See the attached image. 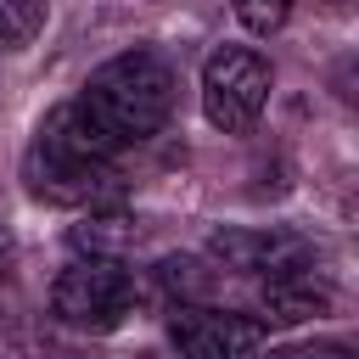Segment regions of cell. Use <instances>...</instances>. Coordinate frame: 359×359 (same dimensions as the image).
<instances>
[{"instance_id":"cell-1","label":"cell","mask_w":359,"mask_h":359,"mask_svg":"<svg viewBox=\"0 0 359 359\" xmlns=\"http://www.w3.org/2000/svg\"><path fill=\"white\" fill-rule=\"evenodd\" d=\"M73 101L90 112V123L112 146H135V140H151L168 123V112H174V67L157 50H123V56L101 62Z\"/></svg>"},{"instance_id":"cell-2","label":"cell","mask_w":359,"mask_h":359,"mask_svg":"<svg viewBox=\"0 0 359 359\" xmlns=\"http://www.w3.org/2000/svg\"><path fill=\"white\" fill-rule=\"evenodd\" d=\"M275 73L252 45H219L202 62V112L224 135H247L269 107Z\"/></svg>"},{"instance_id":"cell-3","label":"cell","mask_w":359,"mask_h":359,"mask_svg":"<svg viewBox=\"0 0 359 359\" xmlns=\"http://www.w3.org/2000/svg\"><path fill=\"white\" fill-rule=\"evenodd\" d=\"M135 309V275L123 258H79L50 286V314L79 331H112Z\"/></svg>"},{"instance_id":"cell-4","label":"cell","mask_w":359,"mask_h":359,"mask_svg":"<svg viewBox=\"0 0 359 359\" xmlns=\"http://www.w3.org/2000/svg\"><path fill=\"white\" fill-rule=\"evenodd\" d=\"M22 180L39 202L50 208H112L118 202V174L112 163H84V157H67V151H50V146H28L22 157Z\"/></svg>"},{"instance_id":"cell-5","label":"cell","mask_w":359,"mask_h":359,"mask_svg":"<svg viewBox=\"0 0 359 359\" xmlns=\"http://www.w3.org/2000/svg\"><path fill=\"white\" fill-rule=\"evenodd\" d=\"M168 337H174L180 359H247L269 337V325L258 314H236V309H213V303H174Z\"/></svg>"},{"instance_id":"cell-6","label":"cell","mask_w":359,"mask_h":359,"mask_svg":"<svg viewBox=\"0 0 359 359\" xmlns=\"http://www.w3.org/2000/svg\"><path fill=\"white\" fill-rule=\"evenodd\" d=\"M208 252L241 275H286V269L309 264V241L292 230H219L208 241Z\"/></svg>"},{"instance_id":"cell-7","label":"cell","mask_w":359,"mask_h":359,"mask_svg":"<svg viewBox=\"0 0 359 359\" xmlns=\"http://www.w3.org/2000/svg\"><path fill=\"white\" fill-rule=\"evenodd\" d=\"M337 303V292L303 264V269H286V275H264V297H258V320L264 325H297V320H314Z\"/></svg>"},{"instance_id":"cell-8","label":"cell","mask_w":359,"mask_h":359,"mask_svg":"<svg viewBox=\"0 0 359 359\" xmlns=\"http://www.w3.org/2000/svg\"><path fill=\"white\" fill-rule=\"evenodd\" d=\"M39 146L67 151V157H84V163H112V151H118V146L90 123V112H84L79 101H62V107L45 112V123H39Z\"/></svg>"},{"instance_id":"cell-9","label":"cell","mask_w":359,"mask_h":359,"mask_svg":"<svg viewBox=\"0 0 359 359\" xmlns=\"http://www.w3.org/2000/svg\"><path fill=\"white\" fill-rule=\"evenodd\" d=\"M140 236H146V224L135 213H118V208H90V219L73 224V247L90 258H123Z\"/></svg>"},{"instance_id":"cell-10","label":"cell","mask_w":359,"mask_h":359,"mask_svg":"<svg viewBox=\"0 0 359 359\" xmlns=\"http://www.w3.org/2000/svg\"><path fill=\"white\" fill-rule=\"evenodd\" d=\"M45 28V0H0V50H28Z\"/></svg>"},{"instance_id":"cell-11","label":"cell","mask_w":359,"mask_h":359,"mask_svg":"<svg viewBox=\"0 0 359 359\" xmlns=\"http://www.w3.org/2000/svg\"><path fill=\"white\" fill-rule=\"evenodd\" d=\"M157 280H163L180 303H208V292H213V269H208L202 258H163V264H157Z\"/></svg>"},{"instance_id":"cell-12","label":"cell","mask_w":359,"mask_h":359,"mask_svg":"<svg viewBox=\"0 0 359 359\" xmlns=\"http://www.w3.org/2000/svg\"><path fill=\"white\" fill-rule=\"evenodd\" d=\"M236 17H241V28H252V34H275V28H286L292 0H236Z\"/></svg>"},{"instance_id":"cell-13","label":"cell","mask_w":359,"mask_h":359,"mask_svg":"<svg viewBox=\"0 0 359 359\" xmlns=\"http://www.w3.org/2000/svg\"><path fill=\"white\" fill-rule=\"evenodd\" d=\"M22 353V309L11 297V286L0 280V359H17Z\"/></svg>"},{"instance_id":"cell-14","label":"cell","mask_w":359,"mask_h":359,"mask_svg":"<svg viewBox=\"0 0 359 359\" xmlns=\"http://www.w3.org/2000/svg\"><path fill=\"white\" fill-rule=\"evenodd\" d=\"M264 359H353L348 342H297V348H275Z\"/></svg>"},{"instance_id":"cell-15","label":"cell","mask_w":359,"mask_h":359,"mask_svg":"<svg viewBox=\"0 0 359 359\" xmlns=\"http://www.w3.org/2000/svg\"><path fill=\"white\" fill-rule=\"evenodd\" d=\"M11 264H17V241L0 230V280H11Z\"/></svg>"},{"instance_id":"cell-16","label":"cell","mask_w":359,"mask_h":359,"mask_svg":"<svg viewBox=\"0 0 359 359\" xmlns=\"http://www.w3.org/2000/svg\"><path fill=\"white\" fill-rule=\"evenodd\" d=\"M135 359H163V353H135Z\"/></svg>"}]
</instances>
